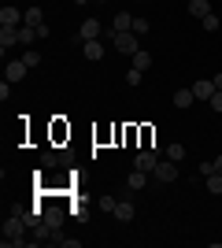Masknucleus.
<instances>
[{"label":"nucleus","mask_w":222,"mask_h":248,"mask_svg":"<svg viewBox=\"0 0 222 248\" xmlns=\"http://www.w3.org/2000/svg\"><path fill=\"white\" fill-rule=\"evenodd\" d=\"M107 41L115 45L122 56H133V52H141V37L133 30H126V33H118V30H107Z\"/></svg>","instance_id":"nucleus-1"},{"label":"nucleus","mask_w":222,"mask_h":248,"mask_svg":"<svg viewBox=\"0 0 222 248\" xmlns=\"http://www.w3.org/2000/svg\"><path fill=\"white\" fill-rule=\"evenodd\" d=\"M22 226H26V218H22V215L4 218V248H8V245H30V241L22 237Z\"/></svg>","instance_id":"nucleus-2"},{"label":"nucleus","mask_w":222,"mask_h":248,"mask_svg":"<svg viewBox=\"0 0 222 248\" xmlns=\"http://www.w3.org/2000/svg\"><path fill=\"white\" fill-rule=\"evenodd\" d=\"M152 178H156V182H163V186L178 182V163H174V159H159L156 170H152Z\"/></svg>","instance_id":"nucleus-3"},{"label":"nucleus","mask_w":222,"mask_h":248,"mask_svg":"<svg viewBox=\"0 0 222 248\" xmlns=\"http://www.w3.org/2000/svg\"><path fill=\"white\" fill-rule=\"evenodd\" d=\"M26 71H30V67H26L22 60H4V82L19 85L22 78H26Z\"/></svg>","instance_id":"nucleus-4"},{"label":"nucleus","mask_w":222,"mask_h":248,"mask_svg":"<svg viewBox=\"0 0 222 248\" xmlns=\"http://www.w3.org/2000/svg\"><path fill=\"white\" fill-rule=\"evenodd\" d=\"M100 30H104V26H100L96 19H85L82 26H78V33H74V41H78V45H85V41H96V37H100Z\"/></svg>","instance_id":"nucleus-5"},{"label":"nucleus","mask_w":222,"mask_h":248,"mask_svg":"<svg viewBox=\"0 0 222 248\" xmlns=\"http://www.w3.org/2000/svg\"><path fill=\"white\" fill-rule=\"evenodd\" d=\"M156 163H159V152H156V148H145V152H137V159H133V167H137V170H145V174H152V170H156Z\"/></svg>","instance_id":"nucleus-6"},{"label":"nucleus","mask_w":222,"mask_h":248,"mask_svg":"<svg viewBox=\"0 0 222 248\" xmlns=\"http://www.w3.org/2000/svg\"><path fill=\"white\" fill-rule=\"evenodd\" d=\"M11 45H19V26H0V52H4V60H8Z\"/></svg>","instance_id":"nucleus-7"},{"label":"nucleus","mask_w":222,"mask_h":248,"mask_svg":"<svg viewBox=\"0 0 222 248\" xmlns=\"http://www.w3.org/2000/svg\"><path fill=\"white\" fill-rule=\"evenodd\" d=\"M189 89H192L196 100H211V96H215V82H211V78H200V82H192Z\"/></svg>","instance_id":"nucleus-8"},{"label":"nucleus","mask_w":222,"mask_h":248,"mask_svg":"<svg viewBox=\"0 0 222 248\" xmlns=\"http://www.w3.org/2000/svg\"><path fill=\"white\" fill-rule=\"evenodd\" d=\"M0 26H22V11L4 4V8H0Z\"/></svg>","instance_id":"nucleus-9"},{"label":"nucleus","mask_w":222,"mask_h":248,"mask_svg":"<svg viewBox=\"0 0 222 248\" xmlns=\"http://www.w3.org/2000/svg\"><path fill=\"white\" fill-rule=\"evenodd\" d=\"M111 215H115L118 222H133V215H137V207L130 204V200H118V204H115V211H111Z\"/></svg>","instance_id":"nucleus-10"},{"label":"nucleus","mask_w":222,"mask_h":248,"mask_svg":"<svg viewBox=\"0 0 222 248\" xmlns=\"http://www.w3.org/2000/svg\"><path fill=\"white\" fill-rule=\"evenodd\" d=\"M82 56H85V60H104V45H100V41H85L82 45Z\"/></svg>","instance_id":"nucleus-11"},{"label":"nucleus","mask_w":222,"mask_h":248,"mask_svg":"<svg viewBox=\"0 0 222 248\" xmlns=\"http://www.w3.org/2000/svg\"><path fill=\"white\" fill-rule=\"evenodd\" d=\"M189 15H192V19H204V15H211V0H189Z\"/></svg>","instance_id":"nucleus-12"},{"label":"nucleus","mask_w":222,"mask_h":248,"mask_svg":"<svg viewBox=\"0 0 222 248\" xmlns=\"http://www.w3.org/2000/svg\"><path fill=\"white\" fill-rule=\"evenodd\" d=\"M41 22H44L41 8H26V11H22V26H41Z\"/></svg>","instance_id":"nucleus-13"},{"label":"nucleus","mask_w":222,"mask_h":248,"mask_svg":"<svg viewBox=\"0 0 222 248\" xmlns=\"http://www.w3.org/2000/svg\"><path fill=\"white\" fill-rule=\"evenodd\" d=\"M192 104H196L192 89H178V93H174V108H192Z\"/></svg>","instance_id":"nucleus-14"},{"label":"nucleus","mask_w":222,"mask_h":248,"mask_svg":"<svg viewBox=\"0 0 222 248\" xmlns=\"http://www.w3.org/2000/svg\"><path fill=\"white\" fill-rule=\"evenodd\" d=\"M204 186H207V193H211V197H222V174H219V170H211Z\"/></svg>","instance_id":"nucleus-15"},{"label":"nucleus","mask_w":222,"mask_h":248,"mask_svg":"<svg viewBox=\"0 0 222 248\" xmlns=\"http://www.w3.org/2000/svg\"><path fill=\"white\" fill-rule=\"evenodd\" d=\"M130 63H133L137 71H148V67H152V56H148V52L141 48V52H133V56H130Z\"/></svg>","instance_id":"nucleus-16"},{"label":"nucleus","mask_w":222,"mask_h":248,"mask_svg":"<svg viewBox=\"0 0 222 248\" xmlns=\"http://www.w3.org/2000/svg\"><path fill=\"white\" fill-rule=\"evenodd\" d=\"M33 41H37V26H19V45H26V48H30Z\"/></svg>","instance_id":"nucleus-17"},{"label":"nucleus","mask_w":222,"mask_h":248,"mask_svg":"<svg viewBox=\"0 0 222 248\" xmlns=\"http://www.w3.org/2000/svg\"><path fill=\"white\" fill-rule=\"evenodd\" d=\"M126 186H130V189H145V186H148V174H145V170H137V167H133V174L126 178Z\"/></svg>","instance_id":"nucleus-18"},{"label":"nucleus","mask_w":222,"mask_h":248,"mask_svg":"<svg viewBox=\"0 0 222 248\" xmlns=\"http://www.w3.org/2000/svg\"><path fill=\"white\" fill-rule=\"evenodd\" d=\"M115 30H118V33L133 30V15H126V11H118V15H115Z\"/></svg>","instance_id":"nucleus-19"},{"label":"nucleus","mask_w":222,"mask_h":248,"mask_svg":"<svg viewBox=\"0 0 222 248\" xmlns=\"http://www.w3.org/2000/svg\"><path fill=\"white\" fill-rule=\"evenodd\" d=\"M167 159L181 163V159H185V145H178V141H174V145H167Z\"/></svg>","instance_id":"nucleus-20"},{"label":"nucleus","mask_w":222,"mask_h":248,"mask_svg":"<svg viewBox=\"0 0 222 248\" xmlns=\"http://www.w3.org/2000/svg\"><path fill=\"white\" fill-rule=\"evenodd\" d=\"M44 222H48V226H59V222H63V211H59V207H48V211H44Z\"/></svg>","instance_id":"nucleus-21"},{"label":"nucleus","mask_w":222,"mask_h":248,"mask_svg":"<svg viewBox=\"0 0 222 248\" xmlns=\"http://www.w3.org/2000/svg\"><path fill=\"white\" fill-rule=\"evenodd\" d=\"M22 63H26V67H30V71H33V67H41V52H33V48H26V52H22Z\"/></svg>","instance_id":"nucleus-22"},{"label":"nucleus","mask_w":222,"mask_h":248,"mask_svg":"<svg viewBox=\"0 0 222 248\" xmlns=\"http://www.w3.org/2000/svg\"><path fill=\"white\" fill-rule=\"evenodd\" d=\"M52 245H59V248H82V237H52Z\"/></svg>","instance_id":"nucleus-23"},{"label":"nucleus","mask_w":222,"mask_h":248,"mask_svg":"<svg viewBox=\"0 0 222 248\" xmlns=\"http://www.w3.org/2000/svg\"><path fill=\"white\" fill-rule=\"evenodd\" d=\"M200 26H204L207 33H215V30H219V15H215V11H211V15H204V19H200Z\"/></svg>","instance_id":"nucleus-24"},{"label":"nucleus","mask_w":222,"mask_h":248,"mask_svg":"<svg viewBox=\"0 0 222 248\" xmlns=\"http://www.w3.org/2000/svg\"><path fill=\"white\" fill-rule=\"evenodd\" d=\"M115 204H118V200H115V197H107V193H104V197L96 200V211H115Z\"/></svg>","instance_id":"nucleus-25"},{"label":"nucleus","mask_w":222,"mask_h":248,"mask_svg":"<svg viewBox=\"0 0 222 248\" xmlns=\"http://www.w3.org/2000/svg\"><path fill=\"white\" fill-rule=\"evenodd\" d=\"M141 82H145V71L130 67V71H126V85H141Z\"/></svg>","instance_id":"nucleus-26"},{"label":"nucleus","mask_w":222,"mask_h":248,"mask_svg":"<svg viewBox=\"0 0 222 248\" xmlns=\"http://www.w3.org/2000/svg\"><path fill=\"white\" fill-rule=\"evenodd\" d=\"M148 30H152V22H148V19H133V33H137V37H145Z\"/></svg>","instance_id":"nucleus-27"},{"label":"nucleus","mask_w":222,"mask_h":248,"mask_svg":"<svg viewBox=\"0 0 222 248\" xmlns=\"http://www.w3.org/2000/svg\"><path fill=\"white\" fill-rule=\"evenodd\" d=\"M207 104H211V111H215V115H222V89H215V96H211Z\"/></svg>","instance_id":"nucleus-28"},{"label":"nucleus","mask_w":222,"mask_h":248,"mask_svg":"<svg viewBox=\"0 0 222 248\" xmlns=\"http://www.w3.org/2000/svg\"><path fill=\"white\" fill-rule=\"evenodd\" d=\"M211 82H215V89H222V74H215V78H211Z\"/></svg>","instance_id":"nucleus-29"},{"label":"nucleus","mask_w":222,"mask_h":248,"mask_svg":"<svg viewBox=\"0 0 222 248\" xmlns=\"http://www.w3.org/2000/svg\"><path fill=\"white\" fill-rule=\"evenodd\" d=\"M215 170H219V174H222V155H215Z\"/></svg>","instance_id":"nucleus-30"},{"label":"nucleus","mask_w":222,"mask_h":248,"mask_svg":"<svg viewBox=\"0 0 222 248\" xmlns=\"http://www.w3.org/2000/svg\"><path fill=\"white\" fill-rule=\"evenodd\" d=\"M96 4H100V0H96Z\"/></svg>","instance_id":"nucleus-31"}]
</instances>
